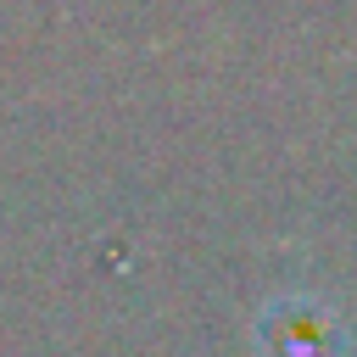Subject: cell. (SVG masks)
I'll list each match as a JSON object with an SVG mask.
<instances>
[{"label": "cell", "instance_id": "obj_1", "mask_svg": "<svg viewBox=\"0 0 357 357\" xmlns=\"http://www.w3.org/2000/svg\"><path fill=\"white\" fill-rule=\"evenodd\" d=\"M257 340H262V357H346L351 351L346 318L318 296H279L257 318Z\"/></svg>", "mask_w": 357, "mask_h": 357}]
</instances>
